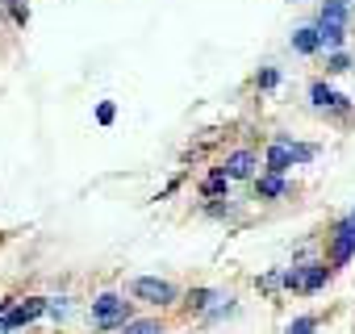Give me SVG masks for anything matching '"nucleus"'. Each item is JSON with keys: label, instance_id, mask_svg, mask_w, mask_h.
<instances>
[{"label": "nucleus", "instance_id": "obj_9", "mask_svg": "<svg viewBox=\"0 0 355 334\" xmlns=\"http://www.w3.org/2000/svg\"><path fill=\"white\" fill-rule=\"evenodd\" d=\"M255 197H259V201L288 197V180H284V176H276V172H263V176H255Z\"/></svg>", "mask_w": 355, "mask_h": 334}, {"label": "nucleus", "instance_id": "obj_17", "mask_svg": "<svg viewBox=\"0 0 355 334\" xmlns=\"http://www.w3.org/2000/svg\"><path fill=\"white\" fill-rule=\"evenodd\" d=\"M284 292H301V263L284 267Z\"/></svg>", "mask_w": 355, "mask_h": 334}, {"label": "nucleus", "instance_id": "obj_12", "mask_svg": "<svg viewBox=\"0 0 355 334\" xmlns=\"http://www.w3.org/2000/svg\"><path fill=\"white\" fill-rule=\"evenodd\" d=\"M318 313H301V317H293L288 326H284V334H318Z\"/></svg>", "mask_w": 355, "mask_h": 334}, {"label": "nucleus", "instance_id": "obj_21", "mask_svg": "<svg viewBox=\"0 0 355 334\" xmlns=\"http://www.w3.org/2000/svg\"><path fill=\"white\" fill-rule=\"evenodd\" d=\"M322 5H334V9H347V5H351V0H322Z\"/></svg>", "mask_w": 355, "mask_h": 334}, {"label": "nucleus", "instance_id": "obj_14", "mask_svg": "<svg viewBox=\"0 0 355 334\" xmlns=\"http://www.w3.org/2000/svg\"><path fill=\"white\" fill-rule=\"evenodd\" d=\"M355 63H351V55L347 51H334V55H326V76H343V71H351Z\"/></svg>", "mask_w": 355, "mask_h": 334}, {"label": "nucleus", "instance_id": "obj_20", "mask_svg": "<svg viewBox=\"0 0 355 334\" xmlns=\"http://www.w3.org/2000/svg\"><path fill=\"white\" fill-rule=\"evenodd\" d=\"M205 213H209V218H230L234 205H230V201H226V205H205Z\"/></svg>", "mask_w": 355, "mask_h": 334}, {"label": "nucleus", "instance_id": "obj_15", "mask_svg": "<svg viewBox=\"0 0 355 334\" xmlns=\"http://www.w3.org/2000/svg\"><path fill=\"white\" fill-rule=\"evenodd\" d=\"M255 288H259V292H280V288H284V272H280V267L263 272V276L255 280Z\"/></svg>", "mask_w": 355, "mask_h": 334}, {"label": "nucleus", "instance_id": "obj_7", "mask_svg": "<svg viewBox=\"0 0 355 334\" xmlns=\"http://www.w3.org/2000/svg\"><path fill=\"white\" fill-rule=\"evenodd\" d=\"M330 272H334V267H330L326 259H309V263H301V292L313 297V292L330 280Z\"/></svg>", "mask_w": 355, "mask_h": 334}, {"label": "nucleus", "instance_id": "obj_1", "mask_svg": "<svg viewBox=\"0 0 355 334\" xmlns=\"http://www.w3.org/2000/svg\"><path fill=\"white\" fill-rule=\"evenodd\" d=\"M88 322H92L96 334H117V330H125L134 322V305L125 297H117V292H101L88 305Z\"/></svg>", "mask_w": 355, "mask_h": 334}, {"label": "nucleus", "instance_id": "obj_6", "mask_svg": "<svg viewBox=\"0 0 355 334\" xmlns=\"http://www.w3.org/2000/svg\"><path fill=\"white\" fill-rule=\"evenodd\" d=\"M255 167H259V155L243 146V150H230V155H226L222 172H226L230 180H255Z\"/></svg>", "mask_w": 355, "mask_h": 334}, {"label": "nucleus", "instance_id": "obj_11", "mask_svg": "<svg viewBox=\"0 0 355 334\" xmlns=\"http://www.w3.org/2000/svg\"><path fill=\"white\" fill-rule=\"evenodd\" d=\"M201 197H209V201H222V197H230V176L222 172V167H214V172L201 180Z\"/></svg>", "mask_w": 355, "mask_h": 334}, {"label": "nucleus", "instance_id": "obj_10", "mask_svg": "<svg viewBox=\"0 0 355 334\" xmlns=\"http://www.w3.org/2000/svg\"><path fill=\"white\" fill-rule=\"evenodd\" d=\"M288 46H293L297 55H318V51H322V34H318V26H301V30H293Z\"/></svg>", "mask_w": 355, "mask_h": 334}, {"label": "nucleus", "instance_id": "obj_4", "mask_svg": "<svg viewBox=\"0 0 355 334\" xmlns=\"http://www.w3.org/2000/svg\"><path fill=\"white\" fill-rule=\"evenodd\" d=\"M288 167H297L293 138H288V134H276V138L268 142V155H263V172H276V176H284Z\"/></svg>", "mask_w": 355, "mask_h": 334}, {"label": "nucleus", "instance_id": "obj_19", "mask_svg": "<svg viewBox=\"0 0 355 334\" xmlns=\"http://www.w3.org/2000/svg\"><path fill=\"white\" fill-rule=\"evenodd\" d=\"M113 117H117L113 100H101V105H96V121H101V125H113Z\"/></svg>", "mask_w": 355, "mask_h": 334}, {"label": "nucleus", "instance_id": "obj_16", "mask_svg": "<svg viewBox=\"0 0 355 334\" xmlns=\"http://www.w3.org/2000/svg\"><path fill=\"white\" fill-rule=\"evenodd\" d=\"M280 84V67H263L259 76H255V88H263V92H272Z\"/></svg>", "mask_w": 355, "mask_h": 334}, {"label": "nucleus", "instance_id": "obj_5", "mask_svg": "<svg viewBox=\"0 0 355 334\" xmlns=\"http://www.w3.org/2000/svg\"><path fill=\"white\" fill-rule=\"evenodd\" d=\"M309 105H313V109H326V113H338V117L351 113V96L334 92L326 80H313V84H309Z\"/></svg>", "mask_w": 355, "mask_h": 334}, {"label": "nucleus", "instance_id": "obj_2", "mask_svg": "<svg viewBox=\"0 0 355 334\" xmlns=\"http://www.w3.org/2000/svg\"><path fill=\"white\" fill-rule=\"evenodd\" d=\"M130 297H138L146 305H175L180 301V288L171 280H159V276H138V280H130Z\"/></svg>", "mask_w": 355, "mask_h": 334}, {"label": "nucleus", "instance_id": "obj_18", "mask_svg": "<svg viewBox=\"0 0 355 334\" xmlns=\"http://www.w3.org/2000/svg\"><path fill=\"white\" fill-rule=\"evenodd\" d=\"M46 313L59 322V317H67V297H46Z\"/></svg>", "mask_w": 355, "mask_h": 334}, {"label": "nucleus", "instance_id": "obj_13", "mask_svg": "<svg viewBox=\"0 0 355 334\" xmlns=\"http://www.w3.org/2000/svg\"><path fill=\"white\" fill-rule=\"evenodd\" d=\"M121 334H163V322L159 317H134Z\"/></svg>", "mask_w": 355, "mask_h": 334}, {"label": "nucleus", "instance_id": "obj_22", "mask_svg": "<svg viewBox=\"0 0 355 334\" xmlns=\"http://www.w3.org/2000/svg\"><path fill=\"white\" fill-rule=\"evenodd\" d=\"M293 5H297V0H293Z\"/></svg>", "mask_w": 355, "mask_h": 334}, {"label": "nucleus", "instance_id": "obj_8", "mask_svg": "<svg viewBox=\"0 0 355 334\" xmlns=\"http://www.w3.org/2000/svg\"><path fill=\"white\" fill-rule=\"evenodd\" d=\"M222 301H226V292H222V288H193L184 305H189V313H197V317H205V313H209L214 305H222Z\"/></svg>", "mask_w": 355, "mask_h": 334}, {"label": "nucleus", "instance_id": "obj_23", "mask_svg": "<svg viewBox=\"0 0 355 334\" xmlns=\"http://www.w3.org/2000/svg\"><path fill=\"white\" fill-rule=\"evenodd\" d=\"M351 213H355V209H351Z\"/></svg>", "mask_w": 355, "mask_h": 334}, {"label": "nucleus", "instance_id": "obj_3", "mask_svg": "<svg viewBox=\"0 0 355 334\" xmlns=\"http://www.w3.org/2000/svg\"><path fill=\"white\" fill-rule=\"evenodd\" d=\"M46 313V297H26V301H13L5 313H0V334H13L30 322H38Z\"/></svg>", "mask_w": 355, "mask_h": 334}]
</instances>
